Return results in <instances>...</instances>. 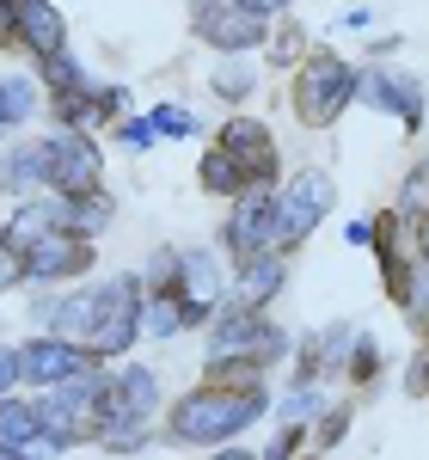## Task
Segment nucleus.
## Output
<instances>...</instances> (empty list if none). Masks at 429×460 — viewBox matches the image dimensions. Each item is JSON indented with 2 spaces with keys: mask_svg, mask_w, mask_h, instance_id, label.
<instances>
[{
  "mask_svg": "<svg viewBox=\"0 0 429 460\" xmlns=\"http://www.w3.org/2000/svg\"><path fill=\"white\" fill-rule=\"evenodd\" d=\"M136 338H142V277L129 270V277L99 283V307H92L80 350H86V362H117V356H129Z\"/></svg>",
  "mask_w": 429,
  "mask_h": 460,
  "instance_id": "obj_2",
  "label": "nucleus"
},
{
  "mask_svg": "<svg viewBox=\"0 0 429 460\" xmlns=\"http://www.w3.org/2000/svg\"><path fill=\"white\" fill-rule=\"evenodd\" d=\"M424 362H429V350H424Z\"/></svg>",
  "mask_w": 429,
  "mask_h": 460,
  "instance_id": "obj_41",
  "label": "nucleus"
},
{
  "mask_svg": "<svg viewBox=\"0 0 429 460\" xmlns=\"http://www.w3.org/2000/svg\"><path fill=\"white\" fill-rule=\"evenodd\" d=\"M190 31L221 56H246V49L270 43V19H258V13L233 6V0H190Z\"/></svg>",
  "mask_w": 429,
  "mask_h": 460,
  "instance_id": "obj_7",
  "label": "nucleus"
},
{
  "mask_svg": "<svg viewBox=\"0 0 429 460\" xmlns=\"http://www.w3.org/2000/svg\"><path fill=\"white\" fill-rule=\"evenodd\" d=\"M49 147V178H43V190L49 197H86V190H105V154L92 136H80V129H56V136H43Z\"/></svg>",
  "mask_w": 429,
  "mask_h": 460,
  "instance_id": "obj_6",
  "label": "nucleus"
},
{
  "mask_svg": "<svg viewBox=\"0 0 429 460\" xmlns=\"http://www.w3.org/2000/svg\"><path fill=\"white\" fill-rule=\"evenodd\" d=\"M270 215H276V184H251L233 197V215L221 227V246L233 264H246L258 252H270Z\"/></svg>",
  "mask_w": 429,
  "mask_h": 460,
  "instance_id": "obj_10",
  "label": "nucleus"
},
{
  "mask_svg": "<svg viewBox=\"0 0 429 460\" xmlns=\"http://www.w3.org/2000/svg\"><path fill=\"white\" fill-rule=\"evenodd\" d=\"M350 99H356V68H350L337 49H313V56L294 62V117H301L307 129L337 123Z\"/></svg>",
  "mask_w": 429,
  "mask_h": 460,
  "instance_id": "obj_3",
  "label": "nucleus"
},
{
  "mask_svg": "<svg viewBox=\"0 0 429 460\" xmlns=\"http://www.w3.org/2000/svg\"><path fill=\"white\" fill-rule=\"evenodd\" d=\"M411 252H417V264H429V209L411 221Z\"/></svg>",
  "mask_w": 429,
  "mask_h": 460,
  "instance_id": "obj_35",
  "label": "nucleus"
},
{
  "mask_svg": "<svg viewBox=\"0 0 429 460\" xmlns=\"http://www.w3.org/2000/svg\"><path fill=\"white\" fill-rule=\"evenodd\" d=\"M147 129H153V142H160V136H166V142H184V136H197V117L184 105H153Z\"/></svg>",
  "mask_w": 429,
  "mask_h": 460,
  "instance_id": "obj_26",
  "label": "nucleus"
},
{
  "mask_svg": "<svg viewBox=\"0 0 429 460\" xmlns=\"http://www.w3.org/2000/svg\"><path fill=\"white\" fill-rule=\"evenodd\" d=\"M405 314L417 325V338L429 344V264H417V277H411V295H405Z\"/></svg>",
  "mask_w": 429,
  "mask_h": 460,
  "instance_id": "obj_28",
  "label": "nucleus"
},
{
  "mask_svg": "<svg viewBox=\"0 0 429 460\" xmlns=\"http://www.w3.org/2000/svg\"><path fill=\"white\" fill-rule=\"evenodd\" d=\"M344 375H350L356 387H368V381L381 375V338H374V332H350V362H344Z\"/></svg>",
  "mask_w": 429,
  "mask_h": 460,
  "instance_id": "obj_24",
  "label": "nucleus"
},
{
  "mask_svg": "<svg viewBox=\"0 0 429 460\" xmlns=\"http://www.w3.org/2000/svg\"><path fill=\"white\" fill-rule=\"evenodd\" d=\"M288 350V332L276 319L264 314H246V307H214L209 319V362H227V356H251L258 368H270V362H283Z\"/></svg>",
  "mask_w": 429,
  "mask_h": 460,
  "instance_id": "obj_5",
  "label": "nucleus"
},
{
  "mask_svg": "<svg viewBox=\"0 0 429 460\" xmlns=\"http://www.w3.org/2000/svg\"><path fill=\"white\" fill-rule=\"evenodd\" d=\"M13 43L31 62H56V56H68V19L49 0H13Z\"/></svg>",
  "mask_w": 429,
  "mask_h": 460,
  "instance_id": "obj_14",
  "label": "nucleus"
},
{
  "mask_svg": "<svg viewBox=\"0 0 429 460\" xmlns=\"http://www.w3.org/2000/svg\"><path fill=\"white\" fill-rule=\"evenodd\" d=\"M105 405L129 411V418H153L160 411V375L129 362V368H105Z\"/></svg>",
  "mask_w": 429,
  "mask_h": 460,
  "instance_id": "obj_18",
  "label": "nucleus"
},
{
  "mask_svg": "<svg viewBox=\"0 0 429 460\" xmlns=\"http://www.w3.org/2000/svg\"><path fill=\"white\" fill-rule=\"evenodd\" d=\"M276 411H283L288 424H301V418H313V411H320V393H313V387H294L283 405H276Z\"/></svg>",
  "mask_w": 429,
  "mask_h": 460,
  "instance_id": "obj_30",
  "label": "nucleus"
},
{
  "mask_svg": "<svg viewBox=\"0 0 429 460\" xmlns=\"http://www.w3.org/2000/svg\"><path fill=\"white\" fill-rule=\"evenodd\" d=\"M80 368H92V362H86V350L68 344V338H49V332H43L31 344H19V381H25V387L49 393V387H62V381H74Z\"/></svg>",
  "mask_w": 429,
  "mask_h": 460,
  "instance_id": "obj_13",
  "label": "nucleus"
},
{
  "mask_svg": "<svg viewBox=\"0 0 429 460\" xmlns=\"http://www.w3.org/2000/svg\"><path fill=\"white\" fill-rule=\"evenodd\" d=\"M43 178H49V147L43 142H31V136H19V142L0 154V190L6 197H37L43 190Z\"/></svg>",
  "mask_w": 429,
  "mask_h": 460,
  "instance_id": "obj_17",
  "label": "nucleus"
},
{
  "mask_svg": "<svg viewBox=\"0 0 429 460\" xmlns=\"http://www.w3.org/2000/svg\"><path fill=\"white\" fill-rule=\"evenodd\" d=\"M0 111H6V129H25L37 111H43L37 74H0Z\"/></svg>",
  "mask_w": 429,
  "mask_h": 460,
  "instance_id": "obj_20",
  "label": "nucleus"
},
{
  "mask_svg": "<svg viewBox=\"0 0 429 460\" xmlns=\"http://www.w3.org/2000/svg\"><path fill=\"white\" fill-rule=\"evenodd\" d=\"M214 147H221L251 184H276V136H270V123H258V117H227L221 136H214Z\"/></svg>",
  "mask_w": 429,
  "mask_h": 460,
  "instance_id": "obj_11",
  "label": "nucleus"
},
{
  "mask_svg": "<svg viewBox=\"0 0 429 460\" xmlns=\"http://www.w3.org/2000/svg\"><path fill=\"white\" fill-rule=\"evenodd\" d=\"M0 460H56V455H43V448H0Z\"/></svg>",
  "mask_w": 429,
  "mask_h": 460,
  "instance_id": "obj_37",
  "label": "nucleus"
},
{
  "mask_svg": "<svg viewBox=\"0 0 429 460\" xmlns=\"http://www.w3.org/2000/svg\"><path fill=\"white\" fill-rule=\"evenodd\" d=\"M25 283H74V277H86L92 270V240H80V234H49V240H37L25 258Z\"/></svg>",
  "mask_w": 429,
  "mask_h": 460,
  "instance_id": "obj_12",
  "label": "nucleus"
},
{
  "mask_svg": "<svg viewBox=\"0 0 429 460\" xmlns=\"http://www.w3.org/2000/svg\"><path fill=\"white\" fill-rule=\"evenodd\" d=\"M37 80L49 86V93H74V86H92V74L80 68V62H68V56H56V62H37Z\"/></svg>",
  "mask_w": 429,
  "mask_h": 460,
  "instance_id": "obj_27",
  "label": "nucleus"
},
{
  "mask_svg": "<svg viewBox=\"0 0 429 460\" xmlns=\"http://www.w3.org/2000/svg\"><path fill=\"white\" fill-rule=\"evenodd\" d=\"M209 460H258V455H246V448H214Z\"/></svg>",
  "mask_w": 429,
  "mask_h": 460,
  "instance_id": "obj_39",
  "label": "nucleus"
},
{
  "mask_svg": "<svg viewBox=\"0 0 429 460\" xmlns=\"http://www.w3.org/2000/svg\"><path fill=\"white\" fill-rule=\"evenodd\" d=\"M172 295L184 301V325H209L214 307L227 301V270L209 246H184L179 252V277H172Z\"/></svg>",
  "mask_w": 429,
  "mask_h": 460,
  "instance_id": "obj_9",
  "label": "nucleus"
},
{
  "mask_svg": "<svg viewBox=\"0 0 429 460\" xmlns=\"http://www.w3.org/2000/svg\"><path fill=\"white\" fill-rule=\"evenodd\" d=\"M0 448H37V399H0Z\"/></svg>",
  "mask_w": 429,
  "mask_h": 460,
  "instance_id": "obj_21",
  "label": "nucleus"
},
{
  "mask_svg": "<svg viewBox=\"0 0 429 460\" xmlns=\"http://www.w3.org/2000/svg\"><path fill=\"white\" fill-rule=\"evenodd\" d=\"M6 136H13V129H6V111H0V142H6Z\"/></svg>",
  "mask_w": 429,
  "mask_h": 460,
  "instance_id": "obj_40",
  "label": "nucleus"
},
{
  "mask_svg": "<svg viewBox=\"0 0 429 460\" xmlns=\"http://www.w3.org/2000/svg\"><path fill=\"white\" fill-rule=\"evenodd\" d=\"M117 142L129 147V154H147V147H153V129H147V123H117Z\"/></svg>",
  "mask_w": 429,
  "mask_h": 460,
  "instance_id": "obj_32",
  "label": "nucleus"
},
{
  "mask_svg": "<svg viewBox=\"0 0 429 460\" xmlns=\"http://www.w3.org/2000/svg\"><path fill=\"white\" fill-rule=\"evenodd\" d=\"M233 6H246V13H258V19H276V13H288V0H233Z\"/></svg>",
  "mask_w": 429,
  "mask_h": 460,
  "instance_id": "obj_36",
  "label": "nucleus"
},
{
  "mask_svg": "<svg viewBox=\"0 0 429 460\" xmlns=\"http://www.w3.org/2000/svg\"><path fill=\"white\" fill-rule=\"evenodd\" d=\"M424 209H429V160H417V166L405 172V184H398V215L417 221Z\"/></svg>",
  "mask_w": 429,
  "mask_h": 460,
  "instance_id": "obj_25",
  "label": "nucleus"
},
{
  "mask_svg": "<svg viewBox=\"0 0 429 460\" xmlns=\"http://www.w3.org/2000/svg\"><path fill=\"white\" fill-rule=\"evenodd\" d=\"M0 43H13V0H0Z\"/></svg>",
  "mask_w": 429,
  "mask_h": 460,
  "instance_id": "obj_38",
  "label": "nucleus"
},
{
  "mask_svg": "<svg viewBox=\"0 0 429 460\" xmlns=\"http://www.w3.org/2000/svg\"><path fill=\"white\" fill-rule=\"evenodd\" d=\"M209 86L227 99V105H240V99H251V93H258V68H251V62H240V56H227V62L209 74Z\"/></svg>",
  "mask_w": 429,
  "mask_h": 460,
  "instance_id": "obj_23",
  "label": "nucleus"
},
{
  "mask_svg": "<svg viewBox=\"0 0 429 460\" xmlns=\"http://www.w3.org/2000/svg\"><path fill=\"white\" fill-rule=\"evenodd\" d=\"M49 234H62V197H25V203L13 209V221L0 227V246L25 258V252H31L37 240H49Z\"/></svg>",
  "mask_w": 429,
  "mask_h": 460,
  "instance_id": "obj_16",
  "label": "nucleus"
},
{
  "mask_svg": "<svg viewBox=\"0 0 429 460\" xmlns=\"http://www.w3.org/2000/svg\"><path fill=\"white\" fill-rule=\"evenodd\" d=\"M270 56L276 62H301V25H283V31L270 37Z\"/></svg>",
  "mask_w": 429,
  "mask_h": 460,
  "instance_id": "obj_31",
  "label": "nucleus"
},
{
  "mask_svg": "<svg viewBox=\"0 0 429 460\" xmlns=\"http://www.w3.org/2000/svg\"><path fill=\"white\" fill-rule=\"evenodd\" d=\"M356 99H362V105H374V111H393L405 136L424 129V80H417L411 68H387V62L356 68Z\"/></svg>",
  "mask_w": 429,
  "mask_h": 460,
  "instance_id": "obj_8",
  "label": "nucleus"
},
{
  "mask_svg": "<svg viewBox=\"0 0 429 460\" xmlns=\"http://www.w3.org/2000/svg\"><path fill=\"white\" fill-rule=\"evenodd\" d=\"M264 405H270V393L264 387H190L179 393V405H172V418H166V436L184 442V448H221L227 436H240L246 424L264 418Z\"/></svg>",
  "mask_w": 429,
  "mask_h": 460,
  "instance_id": "obj_1",
  "label": "nucleus"
},
{
  "mask_svg": "<svg viewBox=\"0 0 429 460\" xmlns=\"http://www.w3.org/2000/svg\"><path fill=\"white\" fill-rule=\"evenodd\" d=\"M288 264L283 252H258V258H246L240 270H233V283H227V307H246V314H264L270 301H276V288H283Z\"/></svg>",
  "mask_w": 429,
  "mask_h": 460,
  "instance_id": "obj_15",
  "label": "nucleus"
},
{
  "mask_svg": "<svg viewBox=\"0 0 429 460\" xmlns=\"http://www.w3.org/2000/svg\"><path fill=\"white\" fill-rule=\"evenodd\" d=\"M6 288H25V264H19V252L0 246V295H6Z\"/></svg>",
  "mask_w": 429,
  "mask_h": 460,
  "instance_id": "obj_33",
  "label": "nucleus"
},
{
  "mask_svg": "<svg viewBox=\"0 0 429 460\" xmlns=\"http://www.w3.org/2000/svg\"><path fill=\"white\" fill-rule=\"evenodd\" d=\"M197 184H203L209 197H240V190H251V178L240 172V166H233L221 147H209V154H203V166H197Z\"/></svg>",
  "mask_w": 429,
  "mask_h": 460,
  "instance_id": "obj_22",
  "label": "nucleus"
},
{
  "mask_svg": "<svg viewBox=\"0 0 429 460\" xmlns=\"http://www.w3.org/2000/svg\"><path fill=\"white\" fill-rule=\"evenodd\" d=\"M117 215V197L110 190H86V197H62V227L80 234V240H99Z\"/></svg>",
  "mask_w": 429,
  "mask_h": 460,
  "instance_id": "obj_19",
  "label": "nucleus"
},
{
  "mask_svg": "<svg viewBox=\"0 0 429 460\" xmlns=\"http://www.w3.org/2000/svg\"><path fill=\"white\" fill-rule=\"evenodd\" d=\"M350 418H356L350 405H331V411H320V448H337V442L350 436Z\"/></svg>",
  "mask_w": 429,
  "mask_h": 460,
  "instance_id": "obj_29",
  "label": "nucleus"
},
{
  "mask_svg": "<svg viewBox=\"0 0 429 460\" xmlns=\"http://www.w3.org/2000/svg\"><path fill=\"white\" fill-rule=\"evenodd\" d=\"M13 387H19V350H13V344H0V399H6Z\"/></svg>",
  "mask_w": 429,
  "mask_h": 460,
  "instance_id": "obj_34",
  "label": "nucleus"
},
{
  "mask_svg": "<svg viewBox=\"0 0 429 460\" xmlns=\"http://www.w3.org/2000/svg\"><path fill=\"white\" fill-rule=\"evenodd\" d=\"M331 203H337V184H331V172H320V166H307V172H294L276 190V215H270V252H294L313 227H320L325 215H331Z\"/></svg>",
  "mask_w": 429,
  "mask_h": 460,
  "instance_id": "obj_4",
  "label": "nucleus"
}]
</instances>
